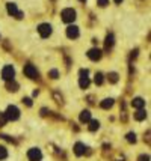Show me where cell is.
<instances>
[{
	"label": "cell",
	"mask_w": 151,
	"mask_h": 161,
	"mask_svg": "<svg viewBox=\"0 0 151 161\" xmlns=\"http://www.w3.org/2000/svg\"><path fill=\"white\" fill-rule=\"evenodd\" d=\"M79 2H82V3H85V2H86V0H79Z\"/></svg>",
	"instance_id": "cell-31"
},
{
	"label": "cell",
	"mask_w": 151,
	"mask_h": 161,
	"mask_svg": "<svg viewBox=\"0 0 151 161\" xmlns=\"http://www.w3.org/2000/svg\"><path fill=\"white\" fill-rule=\"evenodd\" d=\"M122 2V0H115V3H121Z\"/></svg>",
	"instance_id": "cell-30"
},
{
	"label": "cell",
	"mask_w": 151,
	"mask_h": 161,
	"mask_svg": "<svg viewBox=\"0 0 151 161\" xmlns=\"http://www.w3.org/2000/svg\"><path fill=\"white\" fill-rule=\"evenodd\" d=\"M38 33L41 38H48L51 35V26L48 23H42L38 26Z\"/></svg>",
	"instance_id": "cell-4"
},
{
	"label": "cell",
	"mask_w": 151,
	"mask_h": 161,
	"mask_svg": "<svg viewBox=\"0 0 151 161\" xmlns=\"http://www.w3.org/2000/svg\"><path fill=\"white\" fill-rule=\"evenodd\" d=\"M80 77H88V69H80Z\"/></svg>",
	"instance_id": "cell-28"
},
{
	"label": "cell",
	"mask_w": 151,
	"mask_h": 161,
	"mask_svg": "<svg viewBox=\"0 0 151 161\" xmlns=\"http://www.w3.org/2000/svg\"><path fill=\"white\" fill-rule=\"evenodd\" d=\"M6 9H8V14L12 15V17H15L17 14H18V8H17V5H15V3H12V2L6 3Z\"/></svg>",
	"instance_id": "cell-9"
},
{
	"label": "cell",
	"mask_w": 151,
	"mask_h": 161,
	"mask_svg": "<svg viewBox=\"0 0 151 161\" xmlns=\"http://www.w3.org/2000/svg\"><path fill=\"white\" fill-rule=\"evenodd\" d=\"M2 77L3 80H6V82H11V80H14L15 77V69L12 65H6L3 69H2Z\"/></svg>",
	"instance_id": "cell-3"
},
{
	"label": "cell",
	"mask_w": 151,
	"mask_h": 161,
	"mask_svg": "<svg viewBox=\"0 0 151 161\" xmlns=\"http://www.w3.org/2000/svg\"><path fill=\"white\" fill-rule=\"evenodd\" d=\"M127 141L135 143V141H136V134H135V132H129V134H127Z\"/></svg>",
	"instance_id": "cell-23"
},
{
	"label": "cell",
	"mask_w": 151,
	"mask_h": 161,
	"mask_svg": "<svg viewBox=\"0 0 151 161\" xmlns=\"http://www.w3.org/2000/svg\"><path fill=\"white\" fill-rule=\"evenodd\" d=\"M60 17H62V21L64 23H73L76 20V11L73 8H67V9L62 11Z\"/></svg>",
	"instance_id": "cell-1"
},
{
	"label": "cell",
	"mask_w": 151,
	"mask_h": 161,
	"mask_svg": "<svg viewBox=\"0 0 151 161\" xmlns=\"http://www.w3.org/2000/svg\"><path fill=\"white\" fill-rule=\"evenodd\" d=\"M67 36L70 39L79 38V27H77V26H68V27H67Z\"/></svg>",
	"instance_id": "cell-8"
},
{
	"label": "cell",
	"mask_w": 151,
	"mask_h": 161,
	"mask_svg": "<svg viewBox=\"0 0 151 161\" xmlns=\"http://www.w3.org/2000/svg\"><path fill=\"white\" fill-rule=\"evenodd\" d=\"M86 54H88V57H89L91 60H100L101 59V56H103V51L100 50V48H91L89 51H88L86 53Z\"/></svg>",
	"instance_id": "cell-7"
},
{
	"label": "cell",
	"mask_w": 151,
	"mask_h": 161,
	"mask_svg": "<svg viewBox=\"0 0 151 161\" xmlns=\"http://www.w3.org/2000/svg\"><path fill=\"white\" fill-rule=\"evenodd\" d=\"M145 118H147V112L142 110V109H139V110L135 113V119H136V121H144Z\"/></svg>",
	"instance_id": "cell-15"
},
{
	"label": "cell",
	"mask_w": 151,
	"mask_h": 161,
	"mask_svg": "<svg viewBox=\"0 0 151 161\" xmlns=\"http://www.w3.org/2000/svg\"><path fill=\"white\" fill-rule=\"evenodd\" d=\"M23 102L26 104V105H27V107H32V100H30V98H23Z\"/></svg>",
	"instance_id": "cell-26"
},
{
	"label": "cell",
	"mask_w": 151,
	"mask_h": 161,
	"mask_svg": "<svg viewBox=\"0 0 151 161\" xmlns=\"http://www.w3.org/2000/svg\"><path fill=\"white\" fill-rule=\"evenodd\" d=\"M89 78L88 77H80V80H79V86H80L82 89H86L88 86H89Z\"/></svg>",
	"instance_id": "cell-16"
},
{
	"label": "cell",
	"mask_w": 151,
	"mask_h": 161,
	"mask_svg": "<svg viewBox=\"0 0 151 161\" xmlns=\"http://www.w3.org/2000/svg\"><path fill=\"white\" fill-rule=\"evenodd\" d=\"M85 145H83V143H80V141H79V143H76V145H74V154L77 155V157H80V155H83L85 154Z\"/></svg>",
	"instance_id": "cell-10"
},
{
	"label": "cell",
	"mask_w": 151,
	"mask_h": 161,
	"mask_svg": "<svg viewBox=\"0 0 151 161\" xmlns=\"http://www.w3.org/2000/svg\"><path fill=\"white\" fill-rule=\"evenodd\" d=\"M97 5H98L100 8H104L109 5V0H97Z\"/></svg>",
	"instance_id": "cell-25"
},
{
	"label": "cell",
	"mask_w": 151,
	"mask_h": 161,
	"mask_svg": "<svg viewBox=\"0 0 151 161\" xmlns=\"http://www.w3.org/2000/svg\"><path fill=\"white\" fill-rule=\"evenodd\" d=\"M103 80H104V77H103V74L101 72H97L95 74V78H94V82H95V84H103Z\"/></svg>",
	"instance_id": "cell-20"
},
{
	"label": "cell",
	"mask_w": 151,
	"mask_h": 161,
	"mask_svg": "<svg viewBox=\"0 0 151 161\" xmlns=\"http://www.w3.org/2000/svg\"><path fill=\"white\" fill-rule=\"evenodd\" d=\"M47 112H48L47 109H42V110H41V114H42V116H46V114H47Z\"/></svg>",
	"instance_id": "cell-29"
},
{
	"label": "cell",
	"mask_w": 151,
	"mask_h": 161,
	"mask_svg": "<svg viewBox=\"0 0 151 161\" xmlns=\"http://www.w3.org/2000/svg\"><path fill=\"white\" fill-rule=\"evenodd\" d=\"M107 78H109V82H110V83H117L118 80H119V75H118L117 72H109Z\"/></svg>",
	"instance_id": "cell-19"
},
{
	"label": "cell",
	"mask_w": 151,
	"mask_h": 161,
	"mask_svg": "<svg viewBox=\"0 0 151 161\" xmlns=\"http://www.w3.org/2000/svg\"><path fill=\"white\" fill-rule=\"evenodd\" d=\"M48 77L53 78V80H56V78L59 77V71H58V69H51L50 72H48Z\"/></svg>",
	"instance_id": "cell-22"
},
{
	"label": "cell",
	"mask_w": 151,
	"mask_h": 161,
	"mask_svg": "<svg viewBox=\"0 0 151 161\" xmlns=\"http://www.w3.org/2000/svg\"><path fill=\"white\" fill-rule=\"evenodd\" d=\"M98 128H100L98 121H89V131H97Z\"/></svg>",
	"instance_id": "cell-18"
},
{
	"label": "cell",
	"mask_w": 151,
	"mask_h": 161,
	"mask_svg": "<svg viewBox=\"0 0 151 161\" xmlns=\"http://www.w3.org/2000/svg\"><path fill=\"white\" fill-rule=\"evenodd\" d=\"M5 114H6L8 121H17V119L20 118V110L17 109L15 105H9V107H8V109H6Z\"/></svg>",
	"instance_id": "cell-2"
},
{
	"label": "cell",
	"mask_w": 151,
	"mask_h": 161,
	"mask_svg": "<svg viewBox=\"0 0 151 161\" xmlns=\"http://www.w3.org/2000/svg\"><path fill=\"white\" fill-rule=\"evenodd\" d=\"M138 161H150V155H140Z\"/></svg>",
	"instance_id": "cell-27"
},
{
	"label": "cell",
	"mask_w": 151,
	"mask_h": 161,
	"mask_svg": "<svg viewBox=\"0 0 151 161\" xmlns=\"http://www.w3.org/2000/svg\"><path fill=\"white\" fill-rule=\"evenodd\" d=\"M6 89L9 92H17V91H18V83L14 82V80H11V82L6 83Z\"/></svg>",
	"instance_id": "cell-12"
},
{
	"label": "cell",
	"mask_w": 151,
	"mask_h": 161,
	"mask_svg": "<svg viewBox=\"0 0 151 161\" xmlns=\"http://www.w3.org/2000/svg\"><path fill=\"white\" fill-rule=\"evenodd\" d=\"M112 105H113V100H112V98H106V100H103L100 102V107H101V109H106V110L110 109Z\"/></svg>",
	"instance_id": "cell-14"
},
{
	"label": "cell",
	"mask_w": 151,
	"mask_h": 161,
	"mask_svg": "<svg viewBox=\"0 0 151 161\" xmlns=\"http://www.w3.org/2000/svg\"><path fill=\"white\" fill-rule=\"evenodd\" d=\"M131 105L135 107V109H138V110H139V109H142V107L145 105V101L142 100V98H135V100L131 101Z\"/></svg>",
	"instance_id": "cell-13"
},
{
	"label": "cell",
	"mask_w": 151,
	"mask_h": 161,
	"mask_svg": "<svg viewBox=\"0 0 151 161\" xmlns=\"http://www.w3.org/2000/svg\"><path fill=\"white\" fill-rule=\"evenodd\" d=\"M8 157V151L5 146H0V160H5Z\"/></svg>",
	"instance_id": "cell-21"
},
{
	"label": "cell",
	"mask_w": 151,
	"mask_h": 161,
	"mask_svg": "<svg viewBox=\"0 0 151 161\" xmlns=\"http://www.w3.org/2000/svg\"><path fill=\"white\" fill-rule=\"evenodd\" d=\"M8 122V118H6V114L5 113H0V127H3V125Z\"/></svg>",
	"instance_id": "cell-24"
},
{
	"label": "cell",
	"mask_w": 151,
	"mask_h": 161,
	"mask_svg": "<svg viewBox=\"0 0 151 161\" xmlns=\"http://www.w3.org/2000/svg\"><path fill=\"white\" fill-rule=\"evenodd\" d=\"M27 158H29L30 161H41L42 154H41V151H39L38 148H32V149H29V152H27Z\"/></svg>",
	"instance_id": "cell-5"
},
{
	"label": "cell",
	"mask_w": 151,
	"mask_h": 161,
	"mask_svg": "<svg viewBox=\"0 0 151 161\" xmlns=\"http://www.w3.org/2000/svg\"><path fill=\"white\" fill-rule=\"evenodd\" d=\"M113 42H115L113 35H112V33H109L107 36H106V47H107V48H110V47L113 45Z\"/></svg>",
	"instance_id": "cell-17"
},
{
	"label": "cell",
	"mask_w": 151,
	"mask_h": 161,
	"mask_svg": "<svg viewBox=\"0 0 151 161\" xmlns=\"http://www.w3.org/2000/svg\"><path fill=\"white\" fill-rule=\"evenodd\" d=\"M24 74H26V77H29V78H38L37 68H35L33 65H30V63H27L24 66Z\"/></svg>",
	"instance_id": "cell-6"
},
{
	"label": "cell",
	"mask_w": 151,
	"mask_h": 161,
	"mask_svg": "<svg viewBox=\"0 0 151 161\" xmlns=\"http://www.w3.org/2000/svg\"><path fill=\"white\" fill-rule=\"evenodd\" d=\"M89 121H91V112L89 110H83L80 113V122L86 123V122H89Z\"/></svg>",
	"instance_id": "cell-11"
}]
</instances>
